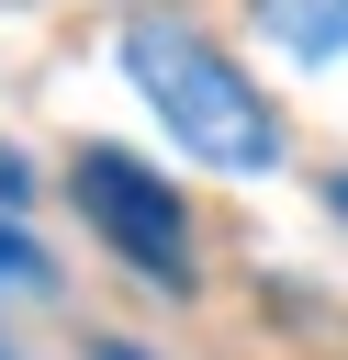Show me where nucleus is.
I'll use <instances>...</instances> for the list:
<instances>
[{"mask_svg": "<svg viewBox=\"0 0 348 360\" xmlns=\"http://www.w3.org/2000/svg\"><path fill=\"white\" fill-rule=\"evenodd\" d=\"M112 56H123L135 101L157 112V135H168L191 169H225V180L281 169V101L247 79L236 45H213V34L180 22V11H135V22L112 34Z\"/></svg>", "mask_w": 348, "mask_h": 360, "instance_id": "1", "label": "nucleus"}, {"mask_svg": "<svg viewBox=\"0 0 348 360\" xmlns=\"http://www.w3.org/2000/svg\"><path fill=\"white\" fill-rule=\"evenodd\" d=\"M79 214L112 236V259L146 281V292H191L202 270H191V214H180V191L146 169V158H123V146H79Z\"/></svg>", "mask_w": 348, "mask_h": 360, "instance_id": "2", "label": "nucleus"}, {"mask_svg": "<svg viewBox=\"0 0 348 360\" xmlns=\"http://www.w3.org/2000/svg\"><path fill=\"white\" fill-rule=\"evenodd\" d=\"M247 22H258L292 68H337V56H348V0H247Z\"/></svg>", "mask_w": 348, "mask_h": 360, "instance_id": "3", "label": "nucleus"}, {"mask_svg": "<svg viewBox=\"0 0 348 360\" xmlns=\"http://www.w3.org/2000/svg\"><path fill=\"white\" fill-rule=\"evenodd\" d=\"M45 281H56V270H45V248L0 214V292H45Z\"/></svg>", "mask_w": 348, "mask_h": 360, "instance_id": "4", "label": "nucleus"}, {"mask_svg": "<svg viewBox=\"0 0 348 360\" xmlns=\"http://www.w3.org/2000/svg\"><path fill=\"white\" fill-rule=\"evenodd\" d=\"M22 191H34V169H22V158H11V146H0V214H11V202H22Z\"/></svg>", "mask_w": 348, "mask_h": 360, "instance_id": "5", "label": "nucleus"}, {"mask_svg": "<svg viewBox=\"0 0 348 360\" xmlns=\"http://www.w3.org/2000/svg\"><path fill=\"white\" fill-rule=\"evenodd\" d=\"M90 360H157V349H135V338H101V349H90Z\"/></svg>", "mask_w": 348, "mask_h": 360, "instance_id": "6", "label": "nucleus"}, {"mask_svg": "<svg viewBox=\"0 0 348 360\" xmlns=\"http://www.w3.org/2000/svg\"><path fill=\"white\" fill-rule=\"evenodd\" d=\"M326 202H337V225H348V169H337V180H326Z\"/></svg>", "mask_w": 348, "mask_h": 360, "instance_id": "7", "label": "nucleus"}, {"mask_svg": "<svg viewBox=\"0 0 348 360\" xmlns=\"http://www.w3.org/2000/svg\"><path fill=\"white\" fill-rule=\"evenodd\" d=\"M0 360H11V349H0Z\"/></svg>", "mask_w": 348, "mask_h": 360, "instance_id": "8", "label": "nucleus"}]
</instances>
